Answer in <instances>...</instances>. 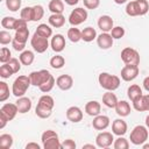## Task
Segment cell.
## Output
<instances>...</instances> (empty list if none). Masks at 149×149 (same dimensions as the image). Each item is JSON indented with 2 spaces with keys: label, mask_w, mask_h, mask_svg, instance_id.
<instances>
[{
  "label": "cell",
  "mask_w": 149,
  "mask_h": 149,
  "mask_svg": "<svg viewBox=\"0 0 149 149\" xmlns=\"http://www.w3.org/2000/svg\"><path fill=\"white\" fill-rule=\"evenodd\" d=\"M12 41H13V37L9 34V31H7V30H1L0 31V43L2 45L9 44Z\"/></svg>",
  "instance_id": "cell-47"
},
{
  "label": "cell",
  "mask_w": 149,
  "mask_h": 149,
  "mask_svg": "<svg viewBox=\"0 0 149 149\" xmlns=\"http://www.w3.org/2000/svg\"><path fill=\"white\" fill-rule=\"evenodd\" d=\"M49 64L52 69H62L65 65V58L61 55H55L50 58Z\"/></svg>",
  "instance_id": "cell-33"
},
{
  "label": "cell",
  "mask_w": 149,
  "mask_h": 149,
  "mask_svg": "<svg viewBox=\"0 0 149 149\" xmlns=\"http://www.w3.org/2000/svg\"><path fill=\"white\" fill-rule=\"evenodd\" d=\"M30 85H31V83H30L29 76L21 74L19 77H16L15 80L13 81V85H12V93H13V95H15L16 98L23 97L26 94V92L28 91Z\"/></svg>",
  "instance_id": "cell-1"
},
{
  "label": "cell",
  "mask_w": 149,
  "mask_h": 149,
  "mask_svg": "<svg viewBox=\"0 0 149 149\" xmlns=\"http://www.w3.org/2000/svg\"><path fill=\"white\" fill-rule=\"evenodd\" d=\"M113 41H114V38L112 37V35L109 33H101L100 35L97 36V44L102 50H107V49L112 48Z\"/></svg>",
  "instance_id": "cell-10"
},
{
  "label": "cell",
  "mask_w": 149,
  "mask_h": 149,
  "mask_svg": "<svg viewBox=\"0 0 149 149\" xmlns=\"http://www.w3.org/2000/svg\"><path fill=\"white\" fill-rule=\"evenodd\" d=\"M113 147H114V149H128L129 148V142L123 136H119L116 140H114Z\"/></svg>",
  "instance_id": "cell-39"
},
{
  "label": "cell",
  "mask_w": 149,
  "mask_h": 149,
  "mask_svg": "<svg viewBox=\"0 0 149 149\" xmlns=\"http://www.w3.org/2000/svg\"><path fill=\"white\" fill-rule=\"evenodd\" d=\"M97 31L92 27H86L81 30V40L84 42H92L94 38H97Z\"/></svg>",
  "instance_id": "cell-27"
},
{
  "label": "cell",
  "mask_w": 149,
  "mask_h": 149,
  "mask_svg": "<svg viewBox=\"0 0 149 149\" xmlns=\"http://www.w3.org/2000/svg\"><path fill=\"white\" fill-rule=\"evenodd\" d=\"M33 12H34V14H33V21L34 22L40 21L43 17V15H44V8L41 5L33 6Z\"/></svg>",
  "instance_id": "cell-40"
},
{
  "label": "cell",
  "mask_w": 149,
  "mask_h": 149,
  "mask_svg": "<svg viewBox=\"0 0 149 149\" xmlns=\"http://www.w3.org/2000/svg\"><path fill=\"white\" fill-rule=\"evenodd\" d=\"M1 1H2V0H1Z\"/></svg>",
  "instance_id": "cell-62"
},
{
  "label": "cell",
  "mask_w": 149,
  "mask_h": 149,
  "mask_svg": "<svg viewBox=\"0 0 149 149\" xmlns=\"http://www.w3.org/2000/svg\"><path fill=\"white\" fill-rule=\"evenodd\" d=\"M92 126L97 130H105L109 126V118L107 115L98 114L97 116H94V119L92 121Z\"/></svg>",
  "instance_id": "cell-17"
},
{
  "label": "cell",
  "mask_w": 149,
  "mask_h": 149,
  "mask_svg": "<svg viewBox=\"0 0 149 149\" xmlns=\"http://www.w3.org/2000/svg\"><path fill=\"white\" fill-rule=\"evenodd\" d=\"M63 1L69 6H74V5H77L79 2V0H63Z\"/></svg>",
  "instance_id": "cell-57"
},
{
  "label": "cell",
  "mask_w": 149,
  "mask_h": 149,
  "mask_svg": "<svg viewBox=\"0 0 149 149\" xmlns=\"http://www.w3.org/2000/svg\"><path fill=\"white\" fill-rule=\"evenodd\" d=\"M16 20L17 19H15L13 16H5L1 20V26H2V28H6V29H14Z\"/></svg>",
  "instance_id": "cell-41"
},
{
  "label": "cell",
  "mask_w": 149,
  "mask_h": 149,
  "mask_svg": "<svg viewBox=\"0 0 149 149\" xmlns=\"http://www.w3.org/2000/svg\"><path fill=\"white\" fill-rule=\"evenodd\" d=\"M133 107L137 112H149V94H143L141 98L133 101Z\"/></svg>",
  "instance_id": "cell-18"
},
{
  "label": "cell",
  "mask_w": 149,
  "mask_h": 149,
  "mask_svg": "<svg viewBox=\"0 0 149 149\" xmlns=\"http://www.w3.org/2000/svg\"><path fill=\"white\" fill-rule=\"evenodd\" d=\"M55 84H56V79H55L54 76H52L49 80H47L44 84H42V85L40 86V90H41V92H43V93H48V92H50V91L54 88Z\"/></svg>",
  "instance_id": "cell-43"
},
{
  "label": "cell",
  "mask_w": 149,
  "mask_h": 149,
  "mask_svg": "<svg viewBox=\"0 0 149 149\" xmlns=\"http://www.w3.org/2000/svg\"><path fill=\"white\" fill-rule=\"evenodd\" d=\"M48 8L52 14H63L64 2H63V0H51L49 2Z\"/></svg>",
  "instance_id": "cell-26"
},
{
  "label": "cell",
  "mask_w": 149,
  "mask_h": 149,
  "mask_svg": "<svg viewBox=\"0 0 149 149\" xmlns=\"http://www.w3.org/2000/svg\"><path fill=\"white\" fill-rule=\"evenodd\" d=\"M10 58H12V52H10V50H9L8 48H6V47H2L1 50H0V62H1L2 64H5V63H7Z\"/></svg>",
  "instance_id": "cell-46"
},
{
  "label": "cell",
  "mask_w": 149,
  "mask_h": 149,
  "mask_svg": "<svg viewBox=\"0 0 149 149\" xmlns=\"http://www.w3.org/2000/svg\"><path fill=\"white\" fill-rule=\"evenodd\" d=\"M142 148H143V149H149V143H146V142H144V143L142 144Z\"/></svg>",
  "instance_id": "cell-61"
},
{
  "label": "cell",
  "mask_w": 149,
  "mask_h": 149,
  "mask_svg": "<svg viewBox=\"0 0 149 149\" xmlns=\"http://www.w3.org/2000/svg\"><path fill=\"white\" fill-rule=\"evenodd\" d=\"M6 2V7L10 10V12H17L21 8V0H5Z\"/></svg>",
  "instance_id": "cell-45"
},
{
  "label": "cell",
  "mask_w": 149,
  "mask_h": 149,
  "mask_svg": "<svg viewBox=\"0 0 149 149\" xmlns=\"http://www.w3.org/2000/svg\"><path fill=\"white\" fill-rule=\"evenodd\" d=\"M42 146L44 149H62V143L59 142L58 136L45 140L44 142H42Z\"/></svg>",
  "instance_id": "cell-28"
},
{
  "label": "cell",
  "mask_w": 149,
  "mask_h": 149,
  "mask_svg": "<svg viewBox=\"0 0 149 149\" xmlns=\"http://www.w3.org/2000/svg\"><path fill=\"white\" fill-rule=\"evenodd\" d=\"M0 113L3 114V115L8 119V121H12V120L16 116V114L19 113V109H17L16 104L7 102V104H3V105L1 106V108H0Z\"/></svg>",
  "instance_id": "cell-11"
},
{
  "label": "cell",
  "mask_w": 149,
  "mask_h": 149,
  "mask_svg": "<svg viewBox=\"0 0 149 149\" xmlns=\"http://www.w3.org/2000/svg\"><path fill=\"white\" fill-rule=\"evenodd\" d=\"M16 106H17V109H19V113L21 114H24L27 112H29L31 109V100L28 98V97H20L17 98V100L15 101Z\"/></svg>",
  "instance_id": "cell-19"
},
{
  "label": "cell",
  "mask_w": 149,
  "mask_h": 149,
  "mask_svg": "<svg viewBox=\"0 0 149 149\" xmlns=\"http://www.w3.org/2000/svg\"><path fill=\"white\" fill-rule=\"evenodd\" d=\"M26 149H41V146L36 142H29L26 144Z\"/></svg>",
  "instance_id": "cell-55"
},
{
  "label": "cell",
  "mask_w": 149,
  "mask_h": 149,
  "mask_svg": "<svg viewBox=\"0 0 149 149\" xmlns=\"http://www.w3.org/2000/svg\"><path fill=\"white\" fill-rule=\"evenodd\" d=\"M56 85L62 91H69L73 85V78L70 74H62L56 79Z\"/></svg>",
  "instance_id": "cell-15"
},
{
  "label": "cell",
  "mask_w": 149,
  "mask_h": 149,
  "mask_svg": "<svg viewBox=\"0 0 149 149\" xmlns=\"http://www.w3.org/2000/svg\"><path fill=\"white\" fill-rule=\"evenodd\" d=\"M113 24H114L113 19L109 15H101L98 19V27L102 33H109L114 27Z\"/></svg>",
  "instance_id": "cell-16"
},
{
  "label": "cell",
  "mask_w": 149,
  "mask_h": 149,
  "mask_svg": "<svg viewBox=\"0 0 149 149\" xmlns=\"http://www.w3.org/2000/svg\"><path fill=\"white\" fill-rule=\"evenodd\" d=\"M128 126L123 119H115L112 122V133L118 136H123L127 133Z\"/></svg>",
  "instance_id": "cell-14"
},
{
  "label": "cell",
  "mask_w": 149,
  "mask_h": 149,
  "mask_svg": "<svg viewBox=\"0 0 149 149\" xmlns=\"http://www.w3.org/2000/svg\"><path fill=\"white\" fill-rule=\"evenodd\" d=\"M51 77H52V74L45 69H42V70H38V71H33V72L29 73V78H30L31 85L38 86V87L42 84H44L47 80H49Z\"/></svg>",
  "instance_id": "cell-5"
},
{
  "label": "cell",
  "mask_w": 149,
  "mask_h": 149,
  "mask_svg": "<svg viewBox=\"0 0 149 149\" xmlns=\"http://www.w3.org/2000/svg\"><path fill=\"white\" fill-rule=\"evenodd\" d=\"M126 14L129 15V16H139L140 15V9H139V5H137L136 0L130 1V2L127 3V6H126Z\"/></svg>",
  "instance_id": "cell-32"
},
{
  "label": "cell",
  "mask_w": 149,
  "mask_h": 149,
  "mask_svg": "<svg viewBox=\"0 0 149 149\" xmlns=\"http://www.w3.org/2000/svg\"><path fill=\"white\" fill-rule=\"evenodd\" d=\"M33 14H34L33 7L27 6V7H23V8L21 9V12H20V17L23 19L24 21L29 22V21H33Z\"/></svg>",
  "instance_id": "cell-37"
},
{
  "label": "cell",
  "mask_w": 149,
  "mask_h": 149,
  "mask_svg": "<svg viewBox=\"0 0 149 149\" xmlns=\"http://www.w3.org/2000/svg\"><path fill=\"white\" fill-rule=\"evenodd\" d=\"M100 111H101V105L97 100L87 101L85 105V113L90 116H97L98 114H100Z\"/></svg>",
  "instance_id": "cell-20"
},
{
  "label": "cell",
  "mask_w": 149,
  "mask_h": 149,
  "mask_svg": "<svg viewBox=\"0 0 149 149\" xmlns=\"http://www.w3.org/2000/svg\"><path fill=\"white\" fill-rule=\"evenodd\" d=\"M114 109H115L116 114L119 116H121V118L128 116L130 114V111H132L129 102H127L126 100H119L118 104H116V106L114 107Z\"/></svg>",
  "instance_id": "cell-21"
},
{
  "label": "cell",
  "mask_w": 149,
  "mask_h": 149,
  "mask_svg": "<svg viewBox=\"0 0 149 149\" xmlns=\"http://www.w3.org/2000/svg\"><path fill=\"white\" fill-rule=\"evenodd\" d=\"M142 85H143V88H144L147 92H149V76H148V77H146V78L143 79Z\"/></svg>",
  "instance_id": "cell-56"
},
{
  "label": "cell",
  "mask_w": 149,
  "mask_h": 149,
  "mask_svg": "<svg viewBox=\"0 0 149 149\" xmlns=\"http://www.w3.org/2000/svg\"><path fill=\"white\" fill-rule=\"evenodd\" d=\"M113 142H114L113 133L109 132H101L95 137V146L98 148H108L113 144Z\"/></svg>",
  "instance_id": "cell-9"
},
{
  "label": "cell",
  "mask_w": 149,
  "mask_h": 149,
  "mask_svg": "<svg viewBox=\"0 0 149 149\" xmlns=\"http://www.w3.org/2000/svg\"><path fill=\"white\" fill-rule=\"evenodd\" d=\"M121 59L125 64H129V65H139L140 64V54L137 52V50L127 47L123 48L121 51Z\"/></svg>",
  "instance_id": "cell-4"
},
{
  "label": "cell",
  "mask_w": 149,
  "mask_h": 149,
  "mask_svg": "<svg viewBox=\"0 0 149 149\" xmlns=\"http://www.w3.org/2000/svg\"><path fill=\"white\" fill-rule=\"evenodd\" d=\"M13 146V136L10 134L0 135V147L3 149H9Z\"/></svg>",
  "instance_id": "cell-35"
},
{
  "label": "cell",
  "mask_w": 149,
  "mask_h": 149,
  "mask_svg": "<svg viewBox=\"0 0 149 149\" xmlns=\"http://www.w3.org/2000/svg\"><path fill=\"white\" fill-rule=\"evenodd\" d=\"M51 113H52L51 109H48V108H45V107H43V106H41L38 104H37V106L35 108V114L41 119H48L51 115Z\"/></svg>",
  "instance_id": "cell-36"
},
{
  "label": "cell",
  "mask_w": 149,
  "mask_h": 149,
  "mask_svg": "<svg viewBox=\"0 0 149 149\" xmlns=\"http://www.w3.org/2000/svg\"><path fill=\"white\" fill-rule=\"evenodd\" d=\"M30 44H31L33 49L37 54H43L49 48V41H48V38L47 37H43V36H40L37 33H34L33 37L30 38Z\"/></svg>",
  "instance_id": "cell-7"
},
{
  "label": "cell",
  "mask_w": 149,
  "mask_h": 149,
  "mask_svg": "<svg viewBox=\"0 0 149 149\" xmlns=\"http://www.w3.org/2000/svg\"><path fill=\"white\" fill-rule=\"evenodd\" d=\"M19 59H20V62H21L22 65H27V66H28V65H31V64H33V62H34V59H35V55H34V52L30 51V50H23V51L20 54Z\"/></svg>",
  "instance_id": "cell-25"
},
{
  "label": "cell",
  "mask_w": 149,
  "mask_h": 149,
  "mask_svg": "<svg viewBox=\"0 0 149 149\" xmlns=\"http://www.w3.org/2000/svg\"><path fill=\"white\" fill-rule=\"evenodd\" d=\"M56 136H58V134H57L55 130H52V129H48V130H45V132L42 134V136H41V141L44 142L45 140H48V139H50V137H56Z\"/></svg>",
  "instance_id": "cell-51"
},
{
  "label": "cell",
  "mask_w": 149,
  "mask_h": 149,
  "mask_svg": "<svg viewBox=\"0 0 149 149\" xmlns=\"http://www.w3.org/2000/svg\"><path fill=\"white\" fill-rule=\"evenodd\" d=\"M114 2H115L116 5H122V3H126L127 0H114Z\"/></svg>",
  "instance_id": "cell-58"
},
{
  "label": "cell",
  "mask_w": 149,
  "mask_h": 149,
  "mask_svg": "<svg viewBox=\"0 0 149 149\" xmlns=\"http://www.w3.org/2000/svg\"><path fill=\"white\" fill-rule=\"evenodd\" d=\"M146 126H147V128L149 129V114L146 116Z\"/></svg>",
  "instance_id": "cell-60"
},
{
  "label": "cell",
  "mask_w": 149,
  "mask_h": 149,
  "mask_svg": "<svg viewBox=\"0 0 149 149\" xmlns=\"http://www.w3.org/2000/svg\"><path fill=\"white\" fill-rule=\"evenodd\" d=\"M68 38L72 42V43H77L81 40V30H79L76 27H72L68 30Z\"/></svg>",
  "instance_id": "cell-34"
},
{
  "label": "cell",
  "mask_w": 149,
  "mask_h": 149,
  "mask_svg": "<svg viewBox=\"0 0 149 149\" xmlns=\"http://www.w3.org/2000/svg\"><path fill=\"white\" fill-rule=\"evenodd\" d=\"M28 37H29V29H28V27H23V28H20L17 30H15L14 38L16 41L26 43L28 41Z\"/></svg>",
  "instance_id": "cell-30"
},
{
  "label": "cell",
  "mask_w": 149,
  "mask_h": 149,
  "mask_svg": "<svg viewBox=\"0 0 149 149\" xmlns=\"http://www.w3.org/2000/svg\"><path fill=\"white\" fill-rule=\"evenodd\" d=\"M6 64H7V65L9 66V69L13 71V73H17V72L21 70V62H20V59H17V58L12 57Z\"/></svg>",
  "instance_id": "cell-42"
},
{
  "label": "cell",
  "mask_w": 149,
  "mask_h": 149,
  "mask_svg": "<svg viewBox=\"0 0 149 149\" xmlns=\"http://www.w3.org/2000/svg\"><path fill=\"white\" fill-rule=\"evenodd\" d=\"M12 74H14V73H13V71L9 69V66H8L6 63L0 66V77H1V78L7 79V78H9Z\"/></svg>",
  "instance_id": "cell-48"
},
{
  "label": "cell",
  "mask_w": 149,
  "mask_h": 149,
  "mask_svg": "<svg viewBox=\"0 0 149 149\" xmlns=\"http://www.w3.org/2000/svg\"><path fill=\"white\" fill-rule=\"evenodd\" d=\"M38 105H41V106H43V107H45V108H48V109H51L52 111V108H54V106H55V100H54V98L51 97V95H49V94H43L40 99H38V102H37Z\"/></svg>",
  "instance_id": "cell-31"
},
{
  "label": "cell",
  "mask_w": 149,
  "mask_h": 149,
  "mask_svg": "<svg viewBox=\"0 0 149 149\" xmlns=\"http://www.w3.org/2000/svg\"><path fill=\"white\" fill-rule=\"evenodd\" d=\"M85 148H92V149H94L95 146H94V144H84V146H83V149H85Z\"/></svg>",
  "instance_id": "cell-59"
},
{
  "label": "cell",
  "mask_w": 149,
  "mask_h": 149,
  "mask_svg": "<svg viewBox=\"0 0 149 149\" xmlns=\"http://www.w3.org/2000/svg\"><path fill=\"white\" fill-rule=\"evenodd\" d=\"M99 85L106 91H115L120 86V78L108 72H101L98 77Z\"/></svg>",
  "instance_id": "cell-2"
},
{
  "label": "cell",
  "mask_w": 149,
  "mask_h": 149,
  "mask_svg": "<svg viewBox=\"0 0 149 149\" xmlns=\"http://www.w3.org/2000/svg\"><path fill=\"white\" fill-rule=\"evenodd\" d=\"M118 98L116 95L113 93V91H107L106 93H104L102 95V104L108 107V108H114L118 104Z\"/></svg>",
  "instance_id": "cell-22"
},
{
  "label": "cell",
  "mask_w": 149,
  "mask_h": 149,
  "mask_svg": "<svg viewBox=\"0 0 149 149\" xmlns=\"http://www.w3.org/2000/svg\"><path fill=\"white\" fill-rule=\"evenodd\" d=\"M148 136H149V132H148L147 126L137 125L130 132L129 140L134 146H142L148 140Z\"/></svg>",
  "instance_id": "cell-3"
},
{
  "label": "cell",
  "mask_w": 149,
  "mask_h": 149,
  "mask_svg": "<svg viewBox=\"0 0 149 149\" xmlns=\"http://www.w3.org/2000/svg\"><path fill=\"white\" fill-rule=\"evenodd\" d=\"M12 47L14 48L15 51H20V52H22V51L24 50V48H26V43L19 42V41H16L15 38H13V41H12Z\"/></svg>",
  "instance_id": "cell-53"
},
{
  "label": "cell",
  "mask_w": 149,
  "mask_h": 149,
  "mask_svg": "<svg viewBox=\"0 0 149 149\" xmlns=\"http://www.w3.org/2000/svg\"><path fill=\"white\" fill-rule=\"evenodd\" d=\"M7 122H8V119H7L3 114L0 113V129H3L5 126L7 125Z\"/></svg>",
  "instance_id": "cell-54"
},
{
  "label": "cell",
  "mask_w": 149,
  "mask_h": 149,
  "mask_svg": "<svg viewBox=\"0 0 149 149\" xmlns=\"http://www.w3.org/2000/svg\"><path fill=\"white\" fill-rule=\"evenodd\" d=\"M127 95H128V98L130 99V101L133 102V101L137 100L139 98H141V97L143 95L142 88H141L137 84H133V85H130V86L127 88Z\"/></svg>",
  "instance_id": "cell-23"
},
{
  "label": "cell",
  "mask_w": 149,
  "mask_h": 149,
  "mask_svg": "<svg viewBox=\"0 0 149 149\" xmlns=\"http://www.w3.org/2000/svg\"><path fill=\"white\" fill-rule=\"evenodd\" d=\"M9 98V87L6 81H0V101L3 102Z\"/></svg>",
  "instance_id": "cell-38"
},
{
  "label": "cell",
  "mask_w": 149,
  "mask_h": 149,
  "mask_svg": "<svg viewBox=\"0 0 149 149\" xmlns=\"http://www.w3.org/2000/svg\"><path fill=\"white\" fill-rule=\"evenodd\" d=\"M66 119L73 123L80 122L83 120V111L78 106H71L66 109Z\"/></svg>",
  "instance_id": "cell-12"
},
{
  "label": "cell",
  "mask_w": 149,
  "mask_h": 149,
  "mask_svg": "<svg viewBox=\"0 0 149 149\" xmlns=\"http://www.w3.org/2000/svg\"><path fill=\"white\" fill-rule=\"evenodd\" d=\"M48 22L54 28H61L65 24V16L63 14H51L48 19Z\"/></svg>",
  "instance_id": "cell-24"
},
{
  "label": "cell",
  "mask_w": 149,
  "mask_h": 149,
  "mask_svg": "<svg viewBox=\"0 0 149 149\" xmlns=\"http://www.w3.org/2000/svg\"><path fill=\"white\" fill-rule=\"evenodd\" d=\"M50 47L55 52H62L65 49V37L62 34H56L51 37Z\"/></svg>",
  "instance_id": "cell-13"
},
{
  "label": "cell",
  "mask_w": 149,
  "mask_h": 149,
  "mask_svg": "<svg viewBox=\"0 0 149 149\" xmlns=\"http://www.w3.org/2000/svg\"><path fill=\"white\" fill-rule=\"evenodd\" d=\"M77 144L73 140L71 139H68V140H64L62 142V149H76Z\"/></svg>",
  "instance_id": "cell-52"
},
{
  "label": "cell",
  "mask_w": 149,
  "mask_h": 149,
  "mask_svg": "<svg viewBox=\"0 0 149 149\" xmlns=\"http://www.w3.org/2000/svg\"><path fill=\"white\" fill-rule=\"evenodd\" d=\"M137 5H139V9H140V16L146 15L149 10V3L147 0H136Z\"/></svg>",
  "instance_id": "cell-49"
},
{
  "label": "cell",
  "mask_w": 149,
  "mask_h": 149,
  "mask_svg": "<svg viewBox=\"0 0 149 149\" xmlns=\"http://www.w3.org/2000/svg\"><path fill=\"white\" fill-rule=\"evenodd\" d=\"M83 2L87 9H97L100 5V0H83Z\"/></svg>",
  "instance_id": "cell-50"
},
{
  "label": "cell",
  "mask_w": 149,
  "mask_h": 149,
  "mask_svg": "<svg viewBox=\"0 0 149 149\" xmlns=\"http://www.w3.org/2000/svg\"><path fill=\"white\" fill-rule=\"evenodd\" d=\"M139 72H140L139 65H129V64H126L121 69V73L120 74H121L122 80H125V81H132V80H134L139 76Z\"/></svg>",
  "instance_id": "cell-8"
},
{
  "label": "cell",
  "mask_w": 149,
  "mask_h": 149,
  "mask_svg": "<svg viewBox=\"0 0 149 149\" xmlns=\"http://www.w3.org/2000/svg\"><path fill=\"white\" fill-rule=\"evenodd\" d=\"M35 33H37L40 36H43V37L49 38V37L52 36V28L49 24H47V23H41V24L37 26Z\"/></svg>",
  "instance_id": "cell-29"
},
{
  "label": "cell",
  "mask_w": 149,
  "mask_h": 149,
  "mask_svg": "<svg viewBox=\"0 0 149 149\" xmlns=\"http://www.w3.org/2000/svg\"><path fill=\"white\" fill-rule=\"evenodd\" d=\"M125 28L121 27V26H116V27H113L112 30H111V35L114 40H120L125 36Z\"/></svg>",
  "instance_id": "cell-44"
},
{
  "label": "cell",
  "mask_w": 149,
  "mask_h": 149,
  "mask_svg": "<svg viewBox=\"0 0 149 149\" xmlns=\"http://www.w3.org/2000/svg\"><path fill=\"white\" fill-rule=\"evenodd\" d=\"M86 20H87V10L84 9L83 7L74 8L69 15V23L73 27L84 23Z\"/></svg>",
  "instance_id": "cell-6"
}]
</instances>
